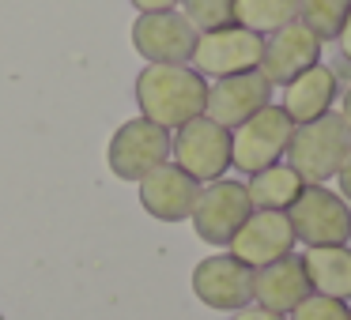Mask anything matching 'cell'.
Here are the masks:
<instances>
[{
    "label": "cell",
    "instance_id": "1",
    "mask_svg": "<svg viewBox=\"0 0 351 320\" xmlns=\"http://www.w3.org/2000/svg\"><path fill=\"white\" fill-rule=\"evenodd\" d=\"M132 91H136L140 117L167 132L189 124L193 117H204L208 79L189 64H147L140 68Z\"/></svg>",
    "mask_w": 351,
    "mask_h": 320
},
{
    "label": "cell",
    "instance_id": "2",
    "mask_svg": "<svg viewBox=\"0 0 351 320\" xmlns=\"http://www.w3.org/2000/svg\"><path fill=\"white\" fill-rule=\"evenodd\" d=\"M348 155H351V129L343 124V117L336 109H328L317 121L295 124L283 162L306 185H328V181H336Z\"/></svg>",
    "mask_w": 351,
    "mask_h": 320
},
{
    "label": "cell",
    "instance_id": "3",
    "mask_svg": "<svg viewBox=\"0 0 351 320\" xmlns=\"http://www.w3.org/2000/svg\"><path fill=\"white\" fill-rule=\"evenodd\" d=\"M291 132H295V121L280 109V102H268L265 109H257L250 121H242L230 132V166L250 177L257 170L283 162Z\"/></svg>",
    "mask_w": 351,
    "mask_h": 320
},
{
    "label": "cell",
    "instance_id": "4",
    "mask_svg": "<svg viewBox=\"0 0 351 320\" xmlns=\"http://www.w3.org/2000/svg\"><path fill=\"white\" fill-rule=\"evenodd\" d=\"M295 241L313 245H348L351 241V204L328 185H306L287 207Z\"/></svg>",
    "mask_w": 351,
    "mask_h": 320
},
{
    "label": "cell",
    "instance_id": "5",
    "mask_svg": "<svg viewBox=\"0 0 351 320\" xmlns=\"http://www.w3.org/2000/svg\"><path fill=\"white\" fill-rule=\"evenodd\" d=\"M170 162L193 177V181L208 185L227 177L230 170V129L208 121V117H193L189 124L170 132Z\"/></svg>",
    "mask_w": 351,
    "mask_h": 320
},
{
    "label": "cell",
    "instance_id": "6",
    "mask_svg": "<svg viewBox=\"0 0 351 320\" xmlns=\"http://www.w3.org/2000/svg\"><path fill=\"white\" fill-rule=\"evenodd\" d=\"M253 204L250 192H245V181H234V177H219V181L200 185V196L193 204V230H197L200 241L215 245V249H227L230 237L238 234L245 219H250Z\"/></svg>",
    "mask_w": 351,
    "mask_h": 320
},
{
    "label": "cell",
    "instance_id": "7",
    "mask_svg": "<svg viewBox=\"0 0 351 320\" xmlns=\"http://www.w3.org/2000/svg\"><path fill=\"white\" fill-rule=\"evenodd\" d=\"M261 53H265V38L230 23V27H219V31L197 34L189 68L200 72L204 79H227V76H238V72L261 68Z\"/></svg>",
    "mask_w": 351,
    "mask_h": 320
},
{
    "label": "cell",
    "instance_id": "8",
    "mask_svg": "<svg viewBox=\"0 0 351 320\" xmlns=\"http://www.w3.org/2000/svg\"><path fill=\"white\" fill-rule=\"evenodd\" d=\"M106 162L110 174L121 177V181H140L147 177L155 166L170 162V132L159 124L144 121V117H132L121 129L110 136L106 147Z\"/></svg>",
    "mask_w": 351,
    "mask_h": 320
},
{
    "label": "cell",
    "instance_id": "9",
    "mask_svg": "<svg viewBox=\"0 0 351 320\" xmlns=\"http://www.w3.org/2000/svg\"><path fill=\"white\" fill-rule=\"evenodd\" d=\"M132 49L147 64H189L197 49V27L182 12H140L132 23Z\"/></svg>",
    "mask_w": 351,
    "mask_h": 320
},
{
    "label": "cell",
    "instance_id": "10",
    "mask_svg": "<svg viewBox=\"0 0 351 320\" xmlns=\"http://www.w3.org/2000/svg\"><path fill=\"white\" fill-rule=\"evenodd\" d=\"M193 294L215 312H238L253 302V267H245L230 252L204 256L193 267Z\"/></svg>",
    "mask_w": 351,
    "mask_h": 320
},
{
    "label": "cell",
    "instance_id": "11",
    "mask_svg": "<svg viewBox=\"0 0 351 320\" xmlns=\"http://www.w3.org/2000/svg\"><path fill=\"white\" fill-rule=\"evenodd\" d=\"M295 230H291L287 211H250V219L238 226V234L230 237L227 252L234 260H242L245 267H265L276 260L295 252Z\"/></svg>",
    "mask_w": 351,
    "mask_h": 320
},
{
    "label": "cell",
    "instance_id": "12",
    "mask_svg": "<svg viewBox=\"0 0 351 320\" xmlns=\"http://www.w3.org/2000/svg\"><path fill=\"white\" fill-rule=\"evenodd\" d=\"M321 49H325V42H321L302 19H295V23L280 27L276 34L265 38V53H261L257 72L272 87H287L291 79L302 76L306 68L321 64Z\"/></svg>",
    "mask_w": 351,
    "mask_h": 320
},
{
    "label": "cell",
    "instance_id": "13",
    "mask_svg": "<svg viewBox=\"0 0 351 320\" xmlns=\"http://www.w3.org/2000/svg\"><path fill=\"white\" fill-rule=\"evenodd\" d=\"M272 91L276 87L268 83L257 68L238 72V76H227V79H215V83H208L204 117L234 132L242 121H250L257 109H265L268 102H272Z\"/></svg>",
    "mask_w": 351,
    "mask_h": 320
},
{
    "label": "cell",
    "instance_id": "14",
    "mask_svg": "<svg viewBox=\"0 0 351 320\" xmlns=\"http://www.w3.org/2000/svg\"><path fill=\"white\" fill-rule=\"evenodd\" d=\"M140 207L159 222H185L193 215V204L200 196V181H193L174 162L155 166L147 177H140Z\"/></svg>",
    "mask_w": 351,
    "mask_h": 320
},
{
    "label": "cell",
    "instance_id": "15",
    "mask_svg": "<svg viewBox=\"0 0 351 320\" xmlns=\"http://www.w3.org/2000/svg\"><path fill=\"white\" fill-rule=\"evenodd\" d=\"M306 297H310V279H306V267L298 252L253 271V305H261V309H272L287 317Z\"/></svg>",
    "mask_w": 351,
    "mask_h": 320
},
{
    "label": "cell",
    "instance_id": "16",
    "mask_svg": "<svg viewBox=\"0 0 351 320\" xmlns=\"http://www.w3.org/2000/svg\"><path fill=\"white\" fill-rule=\"evenodd\" d=\"M336 102H340V79H336V72L328 64H313V68H306L302 76H295L283 87L280 109L295 124H306V121L325 117L328 109H336Z\"/></svg>",
    "mask_w": 351,
    "mask_h": 320
},
{
    "label": "cell",
    "instance_id": "17",
    "mask_svg": "<svg viewBox=\"0 0 351 320\" xmlns=\"http://www.w3.org/2000/svg\"><path fill=\"white\" fill-rule=\"evenodd\" d=\"M310 294L351 302V249L348 245H313L302 252Z\"/></svg>",
    "mask_w": 351,
    "mask_h": 320
},
{
    "label": "cell",
    "instance_id": "18",
    "mask_svg": "<svg viewBox=\"0 0 351 320\" xmlns=\"http://www.w3.org/2000/svg\"><path fill=\"white\" fill-rule=\"evenodd\" d=\"M302 189H306V181L287 166V162H276V166H268V170H257V174H250V181H245L253 211H287Z\"/></svg>",
    "mask_w": 351,
    "mask_h": 320
},
{
    "label": "cell",
    "instance_id": "19",
    "mask_svg": "<svg viewBox=\"0 0 351 320\" xmlns=\"http://www.w3.org/2000/svg\"><path fill=\"white\" fill-rule=\"evenodd\" d=\"M298 19V0H234V23L245 31L261 34H276L280 27Z\"/></svg>",
    "mask_w": 351,
    "mask_h": 320
},
{
    "label": "cell",
    "instance_id": "20",
    "mask_svg": "<svg viewBox=\"0 0 351 320\" xmlns=\"http://www.w3.org/2000/svg\"><path fill=\"white\" fill-rule=\"evenodd\" d=\"M348 8H351V0H298V19H302L321 42H336Z\"/></svg>",
    "mask_w": 351,
    "mask_h": 320
},
{
    "label": "cell",
    "instance_id": "21",
    "mask_svg": "<svg viewBox=\"0 0 351 320\" xmlns=\"http://www.w3.org/2000/svg\"><path fill=\"white\" fill-rule=\"evenodd\" d=\"M182 16L197 27V34L219 31L234 23V0H182Z\"/></svg>",
    "mask_w": 351,
    "mask_h": 320
},
{
    "label": "cell",
    "instance_id": "22",
    "mask_svg": "<svg viewBox=\"0 0 351 320\" xmlns=\"http://www.w3.org/2000/svg\"><path fill=\"white\" fill-rule=\"evenodd\" d=\"M287 320H351V305L336 302V297L310 294L306 302H298L295 312H287Z\"/></svg>",
    "mask_w": 351,
    "mask_h": 320
},
{
    "label": "cell",
    "instance_id": "23",
    "mask_svg": "<svg viewBox=\"0 0 351 320\" xmlns=\"http://www.w3.org/2000/svg\"><path fill=\"white\" fill-rule=\"evenodd\" d=\"M230 320H287L283 312H272V309H261V305H245V309H238V312H230Z\"/></svg>",
    "mask_w": 351,
    "mask_h": 320
},
{
    "label": "cell",
    "instance_id": "24",
    "mask_svg": "<svg viewBox=\"0 0 351 320\" xmlns=\"http://www.w3.org/2000/svg\"><path fill=\"white\" fill-rule=\"evenodd\" d=\"M136 12H174L182 8V0H132Z\"/></svg>",
    "mask_w": 351,
    "mask_h": 320
},
{
    "label": "cell",
    "instance_id": "25",
    "mask_svg": "<svg viewBox=\"0 0 351 320\" xmlns=\"http://www.w3.org/2000/svg\"><path fill=\"white\" fill-rule=\"evenodd\" d=\"M336 46H340V57H343V61H351V8H348V16H343V23H340Z\"/></svg>",
    "mask_w": 351,
    "mask_h": 320
},
{
    "label": "cell",
    "instance_id": "26",
    "mask_svg": "<svg viewBox=\"0 0 351 320\" xmlns=\"http://www.w3.org/2000/svg\"><path fill=\"white\" fill-rule=\"evenodd\" d=\"M336 192H340L343 200L351 204V155L343 159V166H340V174H336Z\"/></svg>",
    "mask_w": 351,
    "mask_h": 320
},
{
    "label": "cell",
    "instance_id": "27",
    "mask_svg": "<svg viewBox=\"0 0 351 320\" xmlns=\"http://www.w3.org/2000/svg\"><path fill=\"white\" fill-rule=\"evenodd\" d=\"M336 114H340V117H343V124L351 129V87L340 94V109H336Z\"/></svg>",
    "mask_w": 351,
    "mask_h": 320
},
{
    "label": "cell",
    "instance_id": "28",
    "mask_svg": "<svg viewBox=\"0 0 351 320\" xmlns=\"http://www.w3.org/2000/svg\"><path fill=\"white\" fill-rule=\"evenodd\" d=\"M0 320H4V312H0Z\"/></svg>",
    "mask_w": 351,
    "mask_h": 320
}]
</instances>
